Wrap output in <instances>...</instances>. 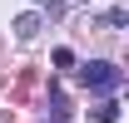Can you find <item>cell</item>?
Masks as SVG:
<instances>
[{"mask_svg":"<svg viewBox=\"0 0 129 123\" xmlns=\"http://www.w3.org/2000/svg\"><path fill=\"white\" fill-rule=\"evenodd\" d=\"M35 5H40V10H50V15H60V10H64V0H35Z\"/></svg>","mask_w":129,"mask_h":123,"instance_id":"52a82bcc","label":"cell"},{"mask_svg":"<svg viewBox=\"0 0 129 123\" xmlns=\"http://www.w3.org/2000/svg\"><path fill=\"white\" fill-rule=\"evenodd\" d=\"M75 79H80L89 94H119L124 69H119V64H109V59H89V64H80V69H75Z\"/></svg>","mask_w":129,"mask_h":123,"instance_id":"6da1fadb","label":"cell"},{"mask_svg":"<svg viewBox=\"0 0 129 123\" xmlns=\"http://www.w3.org/2000/svg\"><path fill=\"white\" fill-rule=\"evenodd\" d=\"M50 113H55V123L70 113V104H64V94H60V89H50Z\"/></svg>","mask_w":129,"mask_h":123,"instance_id":"5b68a950","label":"cell"},{"mask_svg":"<svg viewBox=\"0 0 129 123\" xmlns=\"http://www.w3.org/2000/svg\"><path fill=\"white\" fill-rule=\"evenodd\" d=\"M89 123H119V104H114V98L94 104V108H89Z\"/></svg>","mask_w":129,"mask_h":123,"instance_id":"7a4b0ae2","label":"cell"},{"mask_svg":"<svg viewBox=\"0 0 129 123\" xmlns=\"http://www.w3.org/2000/svg\"><path fill=\"white\" fill-rule=\"evenodd\" d=\"M10 30H15L20 40H30V34L40 30V15H15V25H10Z\"/></svg>","mask_w":129,"mask_h":123,"instance_id":"3957f363","label":"cell"},{"mask_svg":"<svg viewBox=\"0 0 129 123\" xmlns=\"http://www.w3.org/2000/svg\"><path fill=\"white\" fill-rule=\"evenodd\" d=\"M104 20H109L114 30H119V25H129V10H124V5H119V10H109V15H104Z\"/></svg>","mask_w":129,"mask_h":123,"instance_id":"8992f818","label":"cell"},{"mask_svg":"<svg viewBox=\"0 0 129 123\" xmlns=\"http://www.w3.org/2000/svg\"><path fill=\"white\" fill-rule=\"evenodd\" d=\"M50 64H55V69H75V49H55V54H50Z\"/></svg>","mask_w":129,"mask_h":123,"instance_id":"277c9868","label":"cell"}]
</instances>
